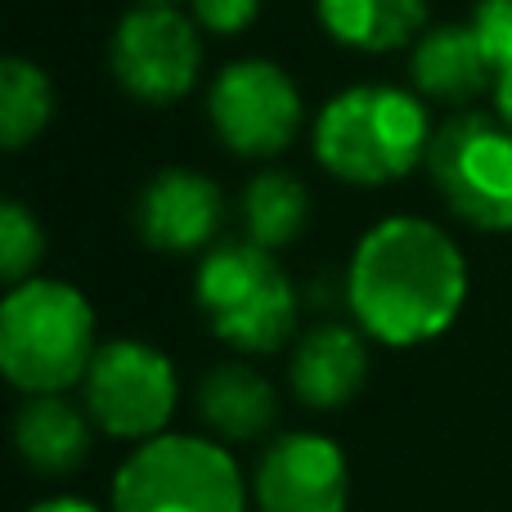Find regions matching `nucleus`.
<instances>
[{
	"label": "nucleus",
	"mask_w": 512,
	"mask_h": 512,
	"mask_svg": "<svg viewBox=\"0 0 512 512\" xmlns=\"http://www.w3.org/2000/svg\"><path fill=\"white\" fill-rule=\"evenodd\" d=\"M468 265L445 230L391 216L360 239L346 270V306L382 346H423L459 319Z\"/></svg>",
	"instance_id": "nucleus-1"
},
{
	"label": "nucleus",
	"mask_w": 512,
	"mask_h": 512,
	"mask_svg": "<svg viewBox=\"0 0 512 512\" xmlns=\"http://www.w3.org/2000/svg\"><path fill=\"white\" fill-rule=\"evenodd\" d=\"M432 122L418 95L396 86H351L315 122V158L342 185L378 189L427 167Z\"/></svg>",
	"instance_id": "nucleus-2"
},
{
	"label": "nucleus",
	"mask_w": 512,
	"mask_h": 512,
	"mask_svg": "<svg viewBox=\"0 0 512 512\" xmlns=\"http://www.w3.org/2000/svg\"><path fill=\"white\" fill-rule=\"evenodd\" d=\"M95 310L72 283L27 279L0 306V369L23 396H63L95 360Z\"/></svg>",
	"instance_id": "nucleus-3"
},
{
	"label": "nucleus",
	"mask_w": 512,
	"mask_h": 512,
	"mask_svg": "<svg viewBox=\"0 0 512 512\" xmlns=\"http://www.w3.org/2000/svg\"><path fill=\"white\" fill-rule=\"evenodd\" d=\"M194 297L212 333L243 355L279 351L297 328V288L274 252L248 239L203 252Z\"/></svg>",
	"instance_id": "nucleus-4"
},
{
	"label": "nucleus",
	"mask_w": 512,
	"mask_h": 512,
	"mask_svg": "<svg viewBox=\"0 0 512 512\" xmlns=\"http://www.w3.org/2000/svg\"><path fill=\"white\" fill-rule=\"evenodd\" d=\"M248 481L207 436H153L117 468L113 512H243Z\"/></svg>",
	"instance_id": "nucleus-5"
},
{
	"label": "nucleus",
	"mask_w": 512,
	"mask_h": 512,
	"mask_svg": "<svg viewBox=\"0 0 512 512\" xmlns=\"http://www.w3.org/2000/svg\"><path fill=\"white\" fill-rule=\"evenodd\" d=\"M427 171L459 221L512 230V126L486 113H459L432 135Z\"/></svg>",
	"instance_id": "nucleus-6"
},
{
	"label": "nucleus",
	"mask_w": 512,
	"mask_h": 512,
	"mask_svg": "<svg viewBox=\"0 0 512 512\" xmlns=\"http://www.w3.org/2000/svg\"><path fill=\"white\" fill-rule=\"evenodd\" d=\"M180 382L171 360L149 342H104L86 373V414L117 441H153L176 414Z\"/></svg>",
	"instance_id": "nucleus-7"
},
{
	"label": "nucleus",
	"mask_w": 512,
	"mask_h": 512,
	"mask_svg": "<svg viewBox=\"0 0 512 512\" xmlns=\"http://www.w3.org/2000/svg\"><path fill=\"white\" fill-rule=\"evenodd\" d=\"M108 63H113L117 86L131 99L167 108L194 90L198 68H203V41L180 9L135 5L117 23Z\"/></svg>",
	"instance_id": "nucleus-8"
},
{
	"label": "nucleus",
	"mask_w": 512,
	"mask_h": 512,
	"mask_svg": "<svg viewBox=\"0 0 512 512\" xmlns=\"http://www.w3.org/2000/svg\"><path fill=\"white\" fill-rule=\"evenodd\" d=\"M207 117L230 153L274 158L301 131V95L279 63L239 59L216 77L207 95Z\"/></svg>",
	"instance_id": "nucleus-9"
},
{
	"label": "nucleus",
	"mask_w": 512,
	"mask_h": 512,
	"mask_svg": "<svg viewBox=\"0 0 512 512\" xmlns=\"http://www.w3.org/2000/svg\"><path fill=\"white\" fill-rule=\"evenodd\" d=\"M256 512H346L351 468L337 441L319 432H288L256 463Z\"/></svg>",
	"instance_id": "nucleus-10"
},
{
	"label": "nucleus",
	"mask_w": 512,
	"mask_h": 512,
	"mask_svg": "<svg viewBox=\"0 0 512 512\" xmlns=\"http://www.w3.org/2000/svg\"><path fill=\"white\" fill-rule=\"evenodd\" d=\"M225 221V198L216 180L189 167H167L140 189L135 203V225L140 239L153 252L189 256V252H212L216 234Z\"/></svg>",
	"instance_id": "nucleus-11"
},
{
	"label": "nucleus",
	"mask_w": 512,
	"mask_h": 512,
	"mask_svg": "<svg viewBox=\"0 0 512 512\" xmlns=\"http://www.w3.org/2000/svg\"><path fill=\"white\" fill-rule=\"evenodd\" d=\"M288 378H292V396L306 409L328 414V409L351 405L360 396L364 378H369L364 337L346 324H315L292 351Z\"/></svg>",
	"instance_id": "nucleus-12"
},
{
	"label": "nucleus",
	"mask_w": 512,
	"mask_h": 512,
	"mask_svg": "<svg viewBox=\"0 0 512 512\" xmlns=\"http://www.w3.org/2000/svg\"><path fill=\"white\" fill-rule=\"evenodd\" d=\"M414 86L423 99L441 104H472L495 90V63L472 23L427 27L414 45Z\"/></svg>",
	"instance_id": "nucleus-13"
},
{
	"label": "nucleus",
	"mask_w": 512,
	"mask_h": 512,
	"mask_svg": "<svg viewBox=\"0 0 512 512\" xmlns=\"http://www.w3.org/2000/svg\"><path fill=\"white\" fill-rule=\"evenodd\" d=\"M198 414L221 441H256L279 418V396L252 364H216L198 382Z\"/></svg>",
	"instance_id": "nucleus-14"
},
{
	"label": "nucleus",
	"mask_w": 512,
	"mask_h": 512,
	"mask_svg": "<svg viewBox=\"0 0 512 512\" xmlns=\"http://www.w3.org/2000/svg\"><path fill=\"white\" fill-rule=\"evenodd\" d=\"M14 445L32 472L63 477L90 454V414H81L63 396H27L14 418Z\"/></svg>",
	"instance_id": "nucleus-15"
},
{
	"label": "nucleus",
	"mask_w": 512,
	"mask_h": 512,
	"mask_svg": "<svg viewBox=\"0 0 512 512\" xmlns=\"http://www.w3.org/2000/svg\"><path fill=\"white\" fill-rule=\"evenodd\" d=\"M328 36L364 54H387L427 32V0H319Z\"/></svg>",
	"instance_id": "nucleus-16"
},
{
	"label": "nucleus",
	"mask_w": 512,
	"mask_h": 512,
	"mask_svg": "<svg viewBox=\"0 0 512 512\" xmlns=\"http://www.w3.org/2000/svg\"><path fill=\"white\" fill-rule=\"evenodd\" d=\"M239 221L248 243L265 252H279L301 239L310 221V194L288 171H261L239 198Z\"/></svg>",
	"instance_id": "nucleus-17"
},
{
	"label": "nucleus",
	"mask_w": 512,
	"mask_h": 512,
	"mask_svg": "<svg viewBox=\"0 0 512 512\" xmlns=\"http://www.w3.org/2000/svg\"><path fill=\"white\" fill-rule=\"evenodd\" d=\"M50 113H54L50 77L27 59L0 63V144L5 149H27L50 126Z\"/></svg>",
	"instance_id": "nucleus-18"
},
{
	"label": "nucleus",
	"mask_w": 512,
	"mask_h": 512,
	"mask_svg": "<svg viewBox=\"0 0 512 512\" xmlns=\"http://www.w3.org/2000/svg\"><path fill=\"white\" fill-rule=\"evenodd\" d=\"M41 256H45V234L36 225V216L23 203H5L0 207V274H5L9 288L32 279Z\"/></svg>",
	"instance_id": "nucleus-19"
},
{
	"label": "nucleus",
	"mask_w": 512,
	"mask_h": 512,
	"mask_svg": "<svg viewBox=\"0 0 512 512\" xmlns=\"http://www.w3.org/2000/svg\"><path fill=\"white\" fill-rule=\"evenodd\" d=\"M472 27H477L481 45H486L490 63H495V77H499V68L512 63V0H481L477 14H472Z\"/></svg>",
	"instance_id": "nucleus-20"
},
{
	"label": "nucleus",
	"mask_w": 512,
	"mask_h": 512,
	"mask_svg": "<svg viewBox=\"0 0 512 512\" xmlns=\"http://www.w3.org/2000/svg\"><path fill=\"white\" fill-rule=\"evenodd\" d=\"M261 0H194V18L216 36H239L248 23H256Z\"/></svg>",
	"instance_id": "nucleus-21"
},
{
	"label": "nucleus",
	"mask_w": 512,
	"mask_h": 512,
	"mask_svg": "<svg viewBox=\"0 0 512 512\" xmlns=\"http://www.w3.org/2000/svg\"><path fill=\"white\" fill-rule=\"evenodd\" d=\"M495 108L504 117V126H512V63L499 68V77H495Z\"/></svg>",
	"instance_id": "nucleus-22"
},
{
	"label": "nucleus",
	"mask_w": 512,
	"mask_h": 512,
	"mask_svg": "<svg viewBox=\"0 0 512 512\" xmlns=\"http://www.w3.org/2000/svg\"><path fill=\"white\" fill-rule=\"evenodd\" d=\"M27 512H99V508H95V504H86V499L59 495V499H41V504H32Z\"/></svg>",
	"instance_id": "nucleus-23"
},
{
	"label": "nucleus",
	"mask_w": 512,
	"mask_h": 512,
	"mask_svg": "<svg viewBox=\"0 0 512 512\" xmlns=\"http://www.w3.org/2000/svg\"><path fill=\"white\" fill-rule=\"evenodd\" d=\"M140 5H153V9H176L180 0H140Z\"/></svg>",
	"instance_id": "nucleus-24"
}]
</instances>
